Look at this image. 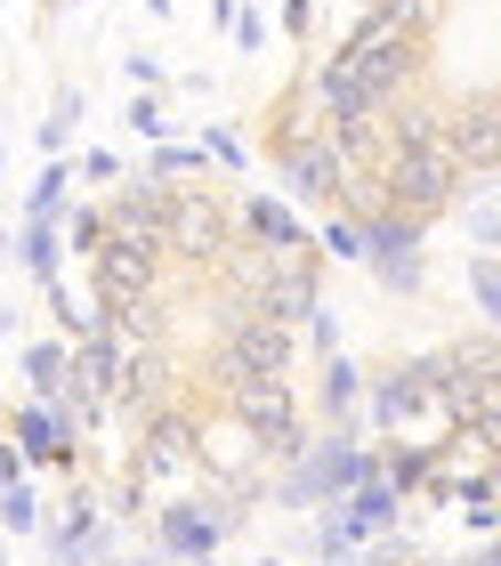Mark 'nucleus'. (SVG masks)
I'll return each mask as SVG.
<instances>
[{
    "instance_id": "obj_47",
    "label": "nucleus",
    "mask_w": 501,
    "mask_h": 566,
    "mask_svg": "<svg viewBox=\"0 0 501 566\" xmlns=\"http://www.w3.org/2000/svg\"><path fill=\"white\" fill-rule=\"evenodd\" d=\"M405 566H469V558H405Z\"/></svg>"
},
{
    "instance_id": "obj_3",
    "label": "nucleus",
    "mask_w": 501,
    "mask_h": 566,
    "mask_svg": "<svg viewBox=\"0 0 501 566\" xmlns=\"http://www.w3.org/2000/svg\"><path fill=\"white\" fill-rule=\"evenodd\" d=\"M340 65L356 73V90L373 97V106H405V97H420V41H405L397 24H380L373 9H364V24L348 41H340Z\"/></svg>"
},
{
    "instance_id": "obj_17",
    "label": "nucleus",
    "mask_w": 501,
    "mask_h": 566,
    "mask_svg": "<svg viewBox=\"0 0 501 566\" xmlns=\"http://www.w3.org/2000/svg\"><path fill=\"white\" fill-rule=\"evenodd\" d=\"M340 518H348V534L356 543H388V534H397V518H405V494L388 478H364L348 502H340Z\"/></svg>"
},
{
    "instance_id": "obj_23",
    "label": "nucleus",
    "mask_w": 501,
    "mask_h": 566,
    "mask_svg": "<svg viewBox=\"0 0 501 566\" xmlns=\"http://www.w3.org/2000/svg\"><path fill=\"white\" fill-rule=\"evenodd\" d=\"M461 380H478V389H501V332H461V340H445Z\"/></svg>"
},
{
    "instance_id": "obj_41",
    "label": "nucleus",
    "mask_w": 501,
    "mask_h": 566,
    "mask_svg": "<svg viewBox=\"0 0 501 566\" xmlns=\"http://www.w3.org/2000/svg\"><path fill=\"white\" fill-rule=\"evenodd\" d=\"M73 170H82V178H97V187H114V178H122V154H82V163H73Z\"/></svg>"
},
{
    "instance_id": "obj_37",
    "label": "nucleus",
    "mask_w": 501,
    "mask_h": 566,
    "mask_svg": "<svg viewBox=\"0 0 501 566\" xmlns=\"http://www.w3.org/2000/svg\"><path fill=\"white\" fill-rule=\"evenodd\" d=\"M300 332H307V348H315V356H340V307H332V300L315 307V316H307Z\"/></svg>"
},
{
    "instance_id": "obj_50",
    "label": "nucleus",
    "mask_w": 501,
    "mask_h": 566,
    "mask_svg": "<svg viewBox=\"0 0 501 566\" xmlns=\"http://www.w3.org/2000/svg\"><path fill=\"white\" fill-rule=\"evenodd\" d=\"M0 566H9V543H0Z\"/></svg>"
},
{
    "instance_id": "obj_53",
    "label": "nucleus",
    "mask_w": 501,
    "mask_h": 566,
    "mask_svg": "<svg viewBox=\"0 0 501 566\" xmlns=\"http://www.w3.org/2000/svg\"><path fill=\"white\" fill-rule=\"evenodd\" d=\"M493 397H501V389H493Z\"/></svg>"
},
{
    "instance_id": "obj_16",
    "label": "nucleus",
    "mask_w": 501,
    "mask_h": 566,
    "mask_svg": "<svg viewBox=\"0 0 501 566\" xmlns=\"http://www.w3.org/2000/svg\"><path fill=\"white\" fill-rule=\"evenodd\" d=\"M97 307H122V300H146L154 292V275H163V260H146V251H122V243H97Z\"/></svg>"
},
{
    "instance_id": "obj_25",
    "label": "nucleus",
    "mask_w": 501,
    "mask_h": 566,
    "mask_svg": "<svg viewBox=\"0 0 501 566\" xmlns=\"http://www.w3.org/2000/svg\"><path fill=\"white\" fill-rule=\"evenodd\" d=\"M307 138H324V114H315V106H307V97L292 90V97H283V106L268 114V146L283 154V146H307Z\"/></svg>"
},
{
    "instance_id": "obj_40",
    "label": "nucleus",
    "mask_w": 501,
    "mask_h": 566,
    "mask_svg": "<svg viewBox=\"0 0 501 566\" xmlns=\"http://www.w3.org/2000/svg\"><path fill=\"white\" fill-rule=\"evenodd\" d=\"M122 82L154 97V82H163V65H154V57H146V49H129V57H122Z\"/></svg>"
},
{
    "instance_id": "obj_7",
    "label": "nucleus",
    "mask_w": 501,
    "mask_h": 566,
    "mask_svg": "<svg viewBox=\"0 0 501 566\" xmlns=\"http://www.w3.org/2000/svg\"><path fill=\"white\" fill-rule=\"evenodd\" d=\"M227 526H234V502H219V494H170V502H154V543H163L178 566H210L219 558V543H227Z\"/></svg>"
},
{
    "instance_id": "obj_36",
    "label": "nucleus",
    "mask_w": 501,
    "mask_h": 566,
    "mask_svg": "<svg viewBox=\"0 0 501 566\" xmlns=\"http://www.w3.org/2000/svg\"><path fill=\"white\" fill-rule=\"evenodd\" d=\"M129 130H138L146 146H170V130H178V122L163 114V97H146V90H138V97H129Z\"/></svg>"
},
{
    "instance_id": "obj_24",
    "label": "nucleus",
    "mask_w": 501,
    "mask_h": 566,
    "mask_svg": "<svg viewBox=\"0 0 501 566\" xmlns=\"http://www.w3.org/2000/svg\"><path fill=\"white\" fill-rule=\"evenodd\" d=\"M24 380H33L41 405H58L65 380H73V348H65V340H33V348H24Z\"/></svg>"
},
{
    "instance_id": "obj_34",
    "label": "nucleus",
    "mask_w": 501,
    "mask_h": 566,
    "mask_svg": "<svg viewBox=\"0 0 501 566\" xmlns=\"http://www.w3.org/2000/svg\"><path fill=\"white\" fill-rule=\"evenodd\" d=\"M41 518L49 510H41L33 485H0V534H41Z\"/></svg>"
},
{
    "instance_id": "obj_10",
    "label": "nucleus",
    "mask_w": 501,
    "mask_h": 566,
    "mask_svg": "<svg viewBox=\"0 0 501 566\" xmlns=\"http://www.w3.org/2000/svg\"><path fill=\"white\" fill-rule=\"evenodd\" d=\"M275 178H283V195H292V202H315V211H340V195H348V163H340L332 130L307 138V146H283L275 154Z\"/></svg>"
},
{
    "instance_id": "obj_33",
    "label": "nucleus",
    "mask_w": 501,
    "mask_h": 566,
    "mask_svg": "<svg viewBox=\"0 0 501 566\" xmlns=\"http://www.w3.org/2000/svg\"><path fill=\"white\" fill-rule=\"evenodd\" d=\"M373 275H380V292H397V300H413L420 283H429V268H420V251H380V260H373Z\"/></svg>"
},
{
    "instance_id": "obj_5",
    "label": "nucleus",
    "mask_w": 501,
    "mask_h": 566,
    "mask_svg": "<svg viewBox=\"0 0 501 566\" xmlns=\"http://www.w3.org/2000/svg\"><path fill=\"white\" fill-rule=\"evenodd\" d=\"M227 413L259 437V461H275V470H292V461H300L307 421H300V389H292V380H243V389L227 397Z\"/></svg>"
},
{
    "instance_id": "obj_13",
    "label": "nucleus",
    "mask_w": 501,
    "mask_h": 566,
    "mask_svg": "<svg viewBox=\"0 0 501 566\" xmlns=\"http://www.w3.org/2000/svg\"><path fill=\"white\" fill-rule=\"evenodd\" d=\"M300 97L324 114V130H340V122H373V114H380L373 97L356 90V73L340 65V57H307V65H300Z\"/></svg>"
},
{
    "instance_id": "obj_39",
    "label": "nucleus",
    "mask_w": 501,
    "mask_h": 566,
    "mask_svg": "<svg viewBox=\"0 0 501 566\" xmlns=\"http://www.w3.org/2000/svg\"><path fill=\"white\" fill-rule=\"evenodd\" d=\"M202 146H210V163H219V170H251V146L234 130H202Z\"/></svg>"
},
{
    "instance_id": "obj_28",
    "label": "nucleus",
    "mask_w": 501,
    "mask_h": 566,
    "mask_svg": "<svg viewBox=\"0 0 501 566\" xmlns=\"http://www.w3.org/2000/svg\"><path fill=\"white\" fill-rule=\"evenodd\" d=\"M202 170H210V146H202V138H170V146H154V163H146V178H163V187L202 178Z\"/></svg>"
},
{
    "instance_id": "obj_48",
    "label": "nucleus",
    "mask_w": 501,
    "mask_h": 566,
    "mask_svg": "<svg viewBox=\"0 0 501 566\" xmlns=\"http://www.w3.org/2000/svg\"><path fill=\"white\" fill-rule=\"evenodd\" d=\"M170 9H178V0H146V17H170Z\"/></svg>"
},
{
    "instance_id": "obj_32",
    "label": "nucleus",
    "mask_w": 501,
    "mask_h": 566,
    "mask_svg": "<svg viewBox=\"0 0 501 566\" xmlns=\"http://www.w3.org/2000/svg\"><path fill=\"white\" fill-rule=\"evenodd\" d=\"M364 235H373V260H380V251H420L429 227H413V219H397V211H373V219H364ZM373 260H364V268H373Z\"/></svg>"
},
{
    "instance_id": "obj_21",
    "label": "nucleus",
    "mask_w": 501,
    "mask_h": 566,
    "mask_svg": "<svg viewBox=\"0 0 501 566\" xmlns=\"http://www.w3.org/2000/svg\"><path fill=\"white\" fill-rule=\"evenodd\" d=\"M17 260H24V275H33L41 292H58V283H65V227H49V219H24V235H17Z\"/></svg>"
},
{
    "instance_id": "obj_19",
    "label": "nucleus",
    "mask_w": 501,
    "mask_h": 566,
    "mask_svg": "<svg viewBox=\"0 0 501 566\" xmlns=\"http://www.w3.org/2000/svg\"><path fill=\"white\" fill-rule=\"evenodd\" d=\"M388 154H445V106H437V97L388 106Z\"/></svg>"
},
{
    "instance_id": "obj_14",
    "label": "nucleus",
    "mask_w": 501,
    "mask_h": 566,
    "mask_svg": "<svg viewBox=\"0 0 501 566\" xmlns=\"http://www.w3.org/2000/svg\"><path fill=\"white\" fill-rule=\"evenodd\" d=\"M234 235L259 243V251H307L315 227H300V211H292L283 195H259V187H251L243 202H234Z\"/></svg>"
},
{
    "instance_id": "obj_31",
    "label": "nucleus",
    "mask_w": 501,
    "mask_h": 566,
    "mask_svg": "<svg viewBox=\"0 0 501 566\" xmlns=\"http://www.w3.org/2000/svg\"><path fill=\"white\" fill-rule=\"evenodd\" d=\"M73 122H82V90H58V106H49V122H41V154L49 163H65V138H73Z\"/></svg>"
},
{
    "instance_id": "obj_22",
    "label": "nucleus",
    "mask_w": 501,
    "mask_h": 566,
    "mask_svg": "<svg viewBox=\"0 0 501 566\" xmlns=\"http://www.w3.org/2000/svg\"><path fill=\"white\" fill-rule=\"evenodd\" d=\"M315 251L340 260V268H364V260H373V235H364L356 211H324V219H315Z\"/></svg>"
},
{
    "instance_id": "obj_6",
    "label": "nucleus",
    "mask_w": 501,
    "mask_h": 566,
    "mask_svg": "<svg viewBox=\"0 0 501 566\" xmlns=\"http://www.w3.org/2000/svg\"><path fill=\"white\" fill-rule=\"evenodd\" d=\"M380 202L397 219L413 227H429L445 219L461 202V170H453V154H388V170H380Z\"/></svg>"
},
{
    "instance_id": "obj_20",
    "label": "nucleus",
    "mask_w": 501,
    "mask_h": 566,
    "mask_svg": "<svg viewBox=\"0 0 501 566\" xmlns=\"http://www.w3.org/2000/svg\"><path fill=\"white\" fill-rule=\"evenodd\" d=\"M105 332H114V340L138 356V348H163V332H170V307L163 300H122V307H105Z\"/></svg>"
},
{
    "instance_id": "obj_46",
    "label": "nucleus",
    "mask_w": 501,
    "mask_h": 566,
    "mask_svg": "<svg viewBox=\"0 0 501 566\" xmlns=\"http://www.w3.org/2000/svg\"><path fill=\"white\" fill-rule=\"evenodd\" d=\"M486 485H493V502H501V453H493V461H486Z\"/></svg>"
},
{
    "instance_id": "obj_2",
    "label": "nucleus",
    "mask_w": 501,
    "mask_h": 566,
    "mask_svg": "<svg viewBox=\"0 0 501 566\" xmlns=\"http://www.w3.org/2000/svg\"><path fill=\"white\" fill-rule=\"evenodd\" d=\"M122 485H138V502H170V494H195L202 485V461H195V413H178V405H163L146 429H138V446H129V470Z\"/></svg>"
},
{
    "instance_id": "obj_44",
    "label": "nucleus",
    "mask_w": 501,
    "mask_h": 566,
    "mask_svg": "<svg viewBox=\"0 0 501 566\" xmlns=\"http://www.w3.org/2000/svg\"><path fill=\"white\" fill-rule=\"evenodd\" d=\"M0 485H24V453L9 446V437H0Z\"/></svg>"
},
{
    "instance_id": "obj_30",
    "label": "nucleus",
    "mask_w": 501,
    "mask_h": 566,
    "mask_svg": "<svg viewBox=\"0 0 501 566\" xmlns=\"http://www.w3.org/2000/svg\"><path fill=\"white\" fill-rule=\"evenodd\" d=\"M364 543L348 534V518H340V510H315L307 518V558H356Z\"/></svg>"
},
{
    "instance_id": "obj_18",
    "label": "nucleus",
    "mask_w": 501,
    "mask_h": 566,
    "mask_svg": "<svg viewBox=\"0 0 501 566\" xmlns=\"http://www.w3.org/2000/svg\"><path fill=\"white\" fill-rule=\"evenodd\" d=\"M315 405H324V429H356V405H364V365L348 348L324 356V373H315Z\"/></svg>"
},
{
    "instance_id": "obj_27",
    "label": "nucleus",
    "mask_w": 501,
    "mask_h": 566,
    "mask_svg": "<svg viewBox=\"0 0 501 566\" xmlns=\"http://www.w3.org/2000/svg\"><path fill=\"white\" fill-rule=\"evenodd\" d=\"M73 178H82L73 163H49V170L33 178V195H24V219H49V227H58L65 202H73Z\"/></svg>"
},
{
    "instance_id": "obj_8",
    "label": "nucleus",
    "mask_w": 501,
    "mask_h": 566,
    "mask_svg": "<svg viewBox=\"0 0 501 566\" xmlns=\"http://www.w3.org/2000/svg\"><path fill=\"white\" fill-rule=\"evenodd\" d=\"M82 413L73 405H41V397H24L17 413H9V446L24 453V470H73L82 461Z\"/></svg>"
},
{
    "instance_id": "obj_29",
    "label": "nucleus",
    "mask_w": 501,
    "mask_h": 566,
    "mask_svg": "<svg viewBox=\"0 0 501 566\" xmlns=\"http://www.w3.org/2000/svg\"><path fill=\"white\" fill-rule=\"evenodd\" d=\"M461 283H469V300H478V316L501 332V260H493V251H478V260L461 268Z\"/></svg>"
},
{
    "instance_id": "obj_35",
    "label": "nucleus",
    "mask_w": 501,
    "mask_h": 566,
    "mask_svg": "<svg viewBox=\"0 0 501 566\" xmlns=\"http://www.w3.org/2000/svg\"><path fill=\"white\" fill-rule=\"evenodd\" d=\"M65 243L97 260V243H105V211H97V202H65Z\"/></svg>"
},
{
    "instance_id": "obj_15",
    "label": "nucleus",
    "mask_w": 501,
    "mask_h": 566,
    "mask_svg": "<svg viewBox=\"0 0 501 566\" xmlns=\"http://www.w3.org/2000/svg\"><path fill=\"white\" fill-rule=\"evenodd\" d=\"M227 348L243 356V373H259V380H292V324H275V316H234V324H227Z\"/></svg>"
},
{
    "instance_id": "obj_11",
    "label": "nucleus",
    "mask_w": 501,
    "mask_h": 566,
    "mask_svg": "<svg viewBox=\"0 0 501 566\" xmlns=\"http://www.w3.org/2000/svg\"><path fill=\"white\" fill-rule=\"evenodd\" d=\"M445 154H453V170H501V97L445 106Z\"/></svg>"
},
{
    "instance_id": "obj_9",
    "label": "nucleus",
    "mask_w": 501,
    "mask_h": 566,
    "mask_svg": "<svg viewBox=\"0 0 501 566\" xmlns=\"http://www.w3.org/2000/svg\"><path fill=\"white\" fill-rule=\"evenodd\" d=\"M227 243H234V211L210 187H178L170 195V251H178V260H195V268H219Z\"/></svg>"
},
{
    "instance_id": "obj_51",
    "label": "nucleus",
    "mask_w": 501,
    "mask_h": 566,
    "mask_svg": "<svg viewBox=\"0 0 501 566\" xmlns=\"http://www.w3.org/2000/svg\"><path fill=\"white\" fill-rule=\"evenodd\" d=\"M0 251H17V243H9V235H0Z\"/></svg>"
},
{
    "instance_id": "obj_45",
    "label": "nucleus",
    "mask_w": 501,
    "mask_h": 566,
    "mask_svg": "<svg viewBox=\"0 0 501 566\" xmlns=\"http://www.w3.org/2000/svg\"><path fill=\"white\" fill-rule=\"evenodd\" d=\"M469 566H501V534H486V543L469 551Z\"/></svg>"
},
{
    "instance_id": "obj_12",
    "label": "nucleus",
    "mask_w": 501,
    "mask_h": 566,
    "mask_svg": "<svg viewBox=\"0 0 501 566\" xmlns=\"http://www.w3.org/2000/svg\"><path fill=\"white\" fill-rule=\"evenodd\" d=\"M315 260H324V251H275V275H268V292H259V316H275V324H307L315 307H324V283H315Z\"/></svg>"
},
{
    "instance_id": "obj_49",
    "label": "nucleus",
    "mask_w": 501,
    "mask_h": 566,
    "mask_svg": "<svg viewBox=\"0 0 501 566\" xmlns=\"http://www.w3.org/2000/svg\"><path fill=\"white\" fill-rule=\"evenodd\" d=\"M0 178H9V146H0Z\"/></svg>"
},
{
    "instance_id": "obj_38",
    "label": "nucleus",
    "mask_w": 501,
    "mask_h": 566,
    "mask_svg": "<svg viewBox=\"0 0 501 566\" xmlns=\"http://www.w3.org/2000/svg\"><path fill=\"white\" fill-rule=\"evenodd\" d=\"M227 33H234V49H251V57H259V49H268V17H259L251 0H243V9L227 17Z\"/></svg>"
},
{
    "instance_id": "obj_26",
    "label": "nucleus",
    "mask_w": 501,
    "mask_h": 566,
    "mask_svg": "<svg viewBox=\"0 0 501 566\" xmlns=\"http://www.w3.org/2000/svg\"><path fill=\"white\" fill-rule=\"evenodd\" d=\"M373 17H380V24H397L405 41L429 49V33L445 24V0H373Z\"/></svg>"
},
{
    "instance_id": "obj_42",
    "label": "nucleus",
    "mask_w": 501,
    "mask_h": 566,
    "mask_svg": "<svg viewBox=\"0 0 501 566\" xmlns=\"http://www.w3.org/2000/svg\"><path fill=\"white\" fill-rule=\"evenodd\" d=\"M283 33H292V41L315 33V0H283Z\"/></svg>"
},
{
    "instance_id": "obj_4",
    "label": "nucleus",
    "mask_w": 501,
    "mask_h": 566,
    "mask_svg": "<svg viewBox=\"0 0 501 566\" xmlns=\"http://www.w3.org/2000/svg\"><path fill=\"white\" fill-rule=\"evenodd\" d=\"M195 461H202V478L219 485V502H251V494H268V478H259V437L234 421L227 405L195 413Z\"/></svg>"
},
{
    "instance_id": "obj_52",
    "label": "nucleus",
    "mask_w": 501,
    "mask_h": 566,
    "mask_svg": "<svg viewBox=\"0 0 501 566\" xmlns=\"http://www.w3.org/2000/svg\"><path fill=\"white\" fill-rule=\"evenodd\" d=\"M493 260H501V243H493Z\"/></svg>"
},
{
    "instance_id": "obj_43",
    "label": "nucleus",
    "mask_w": 501,
    "mask_h": 566,
    "mask_svg": "<svg viewBox=\"0 0 501 566\" xmlns=\"http://www.w3.org/2000/svg\"><path fill=\"white\" fill-rule=\"evenodd\" d=\"M469 235H478V243H501V202H478V211H469Z\"/></svg>"
},
{
    "instance_id": "obj_1",
    "label": "nucleus",
    "mask_w": 501,
    "mask_h": 566,
    "mask_svg": "<svg viewBox=\"0 0 501 566\" xmlns=\"http://www.w3.org/2000/svg\"><path fill=\"white\" fill-rule=\"evenodd\" d=\"M364 478H380V453L364 446L356 429H315L307 446H300V461L268 485V494H275L283 510H340Z\"/></svg>"
}]
</instances>
